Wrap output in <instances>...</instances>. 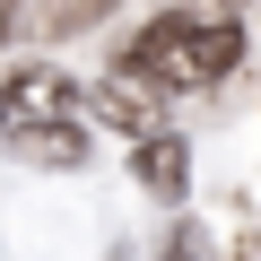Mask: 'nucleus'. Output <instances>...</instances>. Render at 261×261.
Instances as JSON below:
<instances>
[{"label": "nucleus", "instance_id": "1", "mask_svg": "<svg viewBox=\"0 0 261 261\" xmlns=\"http://www.w3.org/2000/svg\"><path fill=\"white\" fill-rule=\"evenodd\" d=\"M235 53H244V35H235V18H209V9H166V18H148L140 35H130V79H157V87H174V96H192V87H218L226 70H235Z\"/></svg>", "mask_w": 261, "mask_h": 261}, {"label": "nucleus", "instance_id": "2", "mask_svg": "<svg viewBox=\"0 0 261 261\" xmlns=\"http://www.w3.org/2000/svg\"><path fill=\"white\" fill-rule=\"evenodd\" d=\"M70 105H79V87H70L61 70H18L9 87H0V122H9V130H27V122H70Z\"/></svg>", "mask_w": 261, "mask_h": 261}, {"label": "nucleus", "instance_id": "3", "mask_svg": "<svg viewBox=\"0 0 261 261\" xmlns=\"http://www.w3.org/2000/svg\"><path fill=\"white\" fill-rule=\"evenodd\" d=\"M130 174H140L157 200H174V192L192 183V157H183V140H174V130H148V140L130 148Z\"/></svg>", "mask_w": 261, "mask_h": 261}, {"label": "nucleus", "instance_id": "4", "mask_svg": "<svg viewBox=\"0 0 261 261\" xmlns=\"http://www.w3.org/2000/svg\"><path fill=\"white\" fill-rule=\"evenodd\" d=\"M9 148L35 157V166H79V157H87L79 122H27V130H9Z\"/></svg>", "mask_w": 261, "mask_h": 261}, {"label": "nucleus", "instance_id": "5", "mask_svg": "<svg viewBox=\"0 0 261 261\" xmlns=\"http://www.w3.org/2000/svg\"><path fill=\"white\" fill-rule=\"evenodd\" d=\"M87 105H96V122H113V130H122V140H130V148H140V140H148V130H157V122L140 113V96H122V87H96Z\"/></svg>", "mask_w": 261, "mask_h": 261}, {"label": "nucleus", "instance_id": "6", "mask_svg": "<svg viewBox=\"0 0 261 261\" xmlns=\"http://www.w3.org/2000/svg\"><path fill=\"white\" fill-rule=\"evenodd\" d=\"M122 0H44V27L53 35H79V27H96V18H113Z\"/></svg>", "mask_w": 261, "mask_h": 261}, {"label": "nucleus", "instance_id": "7", "mask_svg": "<svg viewBox=\"0 0 261 261\" xmlns=\"http://www.w3.org/2000/svg\"><path fill=\"white\" fill-rule=\"evenodd\" d=\"M166 261H200V235H174V244H166Z\"/></svg>", "mask_w": 261, "mask_h": 261}, {"label": "nucleus", "instance_id": "8", "mask_svg": "<svg viewBox=\"0 0 261 261\" xmlns=\"http://www.w3.org/2000/svg\"><path fill=\"white\" fill-rule=\"evenodd\" d=\"M9 27H18V0H0V44H9Z\"/></svg>", "mask_w": 261, "mask_h": 261}]
</instances>
